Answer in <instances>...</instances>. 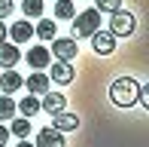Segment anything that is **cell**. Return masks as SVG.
Returning <instances> with one entry per match:
<instances>
[{"instance_id": "6da1fadb", "label": "cell", "mask_w": 149, "mask_h": 147, "mask_svg": "<svg viewBox=\"0 0 149 147\" xmlns=\"http://www.w3.org/2000/svg\"><path fill=\"white\" fill-rule=\"evenodd\" d=\"M137 95H140V83L134 77H119L113 80L110 86V98L116 107H131V104H137Z\"/></svg>"}, {"instance_id": "7a4b0ae2", "label": "cell", "mask_w": 149, "mask_h": 147, "mask_svg": "<svg viewBox=\"0 0 149 147\" xmlns=\"http://www.w3.org/2000/svg\"><path fill=\"white\" fill-rule=\"evenodd\" d=\"M94 31H100V12L97 9H85L76 16V22H73V40L79 37H91Z\"/></svg>"}, {"instance_id": "3957f363", "label": "cell", "mask_w": 149, "mask_h": 147, "mask_svg": "<svg viewBox=\"0 0 149 147\" xmlns=\"http://www.w3.org/2000/svg\"><path fill=\"white\" fill-rule=\"evenodd\" d=\"M134 28H137V22H134L131 12L116 9V12L110 16V34H113V37H131V34H134Z\"/></svg>"}, {"instance_id": "277c9868", "label": "cell", "mask_w": 149, "mask_h": 147, "mask_svg": "<svg viewBox=\"0 0 149 147\" xmlns=\"http://www.w3.org/2000/svg\"><path fill=\"white\" fill-rule=\"evenodd\" d=\"M49 55H55L58 61H73V58H76V40L73 37H55Z\"/></svg>"}, {"instance_id": "5b68a950", "label": "cell", "mask_w": 149, "mask_h": 147, "mask_svg": "<svg viewBox=\"0 0 149 147\" xmlns=\"http://www.w3.org/2000/svg\"><path fill=\"white\" fill-rule=\"evenodd\" d=\"M40 110H46L49 117H58V113L67 110V98L61 95V92H46L43 101H40Z\"/></svg>"}, {"instance_id": "8992f818", "label": "cell", "mask_w": 149, "mask_h": 147, "mask_svg": "<svg viewBox=\"0 0 149 147\" xmlns=\"http://www.w3.org/2000/svg\"><path fill=\"white\" fill-rule=\"evenodd\" d=\"M91 49L97 55H110V52H116V37L110 31H94L91 34Z\"/></svg>"}, {"instance_id": "52a82bcc", "label": "cell", "mask_w": 149, "mask_h": 147, "mask_svg": "<svg viewBox=\"0 0 149 147\" xmlns=\"http://www.w3.org/2000/svg\"><path fill=\"white\" fill-rule=\"evenodd\" d=\"M18 61H22V49H18L15 43H0V68L12 71Z\"/></svg>"}, {"instance_id": "ba28073f", "label": "cell", "mask_w": 149, "mask_h": 147, "mask_svg": "<svg viewBox=\"0 0 149 147\" xmlns=\"http://www.w3.org/2000/svg\"><path fill=\"white\" fill-rule=\"evenodd\" d=\"M22 86H24V77L15 74V68L0 74V92H3V95H12V92H18Z\"/></svg>"}, {"instance_id": "9c48e42d", "label": "cell", "mask_w": 149, "mask_h": 147, "mask_svg": "<svg viewBox=\"0 0 149 147\" xmlns=\"http://www.w3.org/2000/svg\"><path fill=\"white\" fill-rule=\"evenodd\" d=\"M6 37H9L15 46H22V43H28V40L33 37V25H28V18H22V22H15V25L9 28V34H6Z\"/></svg>"}, {"instance_id": "30bf717a", "label": "cell", "mask_w": 149, "mask_h": 147, "mask_svg": "<svg viewBox=\"0 0 149 147\" xmlns=\"http://www.w3.org/2000/svg\"><path fill=\"white\" fill-rule=\"evenodd\" d=\"M52 129L61 132V135H64V132H76L79 129V117L64 110V113H58V117H52Z\"/></svg>"}, {"instance_id": "8fae6325", "label": "cell", "mask_w": 149, "mask_h": 147, "mask_svg": "<svg viewBox=\"0 0 149 147\" xmlns=\"http://www.w3.org/2000/svg\"><path fill=\"white\" fill-rule=\"evenodd\" d=\"M49 61H52V55H49L46 46H31V49H28V64H31L33 71H43Z\"/></svg>"}, {"instance_id": "7c38bea8", "label": "cell", "mask_w": 149, "mask_h": 147, "mask_svg": "<svg viewBox=\"0 0 149 147\" xmlns=\"http://www.w3.org/2000/svg\"><path fill=\"white\" fill-rule=\"evenodd\" d=\"M73 64L70 61H55L52 64V80H55V83H61V86H67V83H73Z\"/></svg>"}, {"instance_id": "4fadbf2b", "label": "cell", "mask_w": 149, "mask_h": 147, "mask_svg": "<svg viewBox=\"0 0 149 147\" xmlns=\"http://www.w3.org/2000/svg\"><path fill=\"white\" fill-rule=\"evenodd\" d=\"M33 147H64V135L49 126V129H43L37 135V144H33Z\"/></svg>"}, {"instance_id": "5bb4252c", "label": "cell", "mask_w": 149, "mask_h": 147, "mask_svg": "<svg viewBox=\"0 0 149 147\" xmlns=\"http://www.w3.org/2000/svg\"><path fill=\"white\" fill-rule=\"evenodd\" d=\"M28 92L31 95H46L49 92V74H31L28 77Z\"/></svg>"}, {"instance_id": "9a60e30c", "label": "cell", "mask_w": 149, "mask_h": 147, "mask_svg": "<svg viewBox=\"0 0 149 147\" xmlns=\"http://www.w3.org/2000/svg\"><path fill=\"white\" fill-rule=\"evenodd\" d=\"M15 110H22V117H24V119H31L33 113H40V98H31V95H28V98H22V101L15 104Z\"/></svg>"}, {"instance_id": "2e32d148", "label": "cell", "mask_w": 149, "mask_h": 147, "mask_svg": "<svg viewBox=\"0 0 149 147\" xmlns=\"http://www.w3.org/2000/svg\"><path fill=\"white\" fill-rule=\"evenodd\" d=\"M55 28L58 25H52V18H40L37 28H33V34H37L40 40H55Z\"/></svg>"}, {"instance_id": "e0dca14e", "label": "cell", "mask_w": 149, "mask_h": 147, "mask_svg": "<svg viewBox=\"0 0 149 147\" xmlns=\"http://www.w3.org/2000/svg\"><path fill=\"white\" fill-rule=\"evenodd\" d=\"M24 18H43V0H22Z\"/></svg>"}, {"instance_id": "ac0fdd59", "label": "cell", "mask_w": 149, "mask_h": 147, "mask_svg": "<svg viewBox=\"0 0 149 147\" xmlns=\"http://www.w3.org/2000/svg\"><path fill=\"white\" fill-rule=\"evenodd\" d=\"M28 132H31V123H28L24 117L12 119V126H9V135H15V138H28Z\"/></svg>"}, {"instance_id": "d6986e66", "label": "cell", "mask_w": 149, "mask_h": 147, "mask_svg": "<svg viewBox=\"0 0 149 147\" xmlns=\"http://www.w3.org/2000/svg\"><path fill=\"white\" fill-rule=\"evenodd\" d=\"M73 12H76L73 0H58L55 3V18H73Z\"/></svg>"}, {"instance_id": "ffe728a7", "label": "cell", "mask_w": 149, "mask_h": 147, "mask_svg": "<svg viewBox=\"0 0 149 147\" xmlns=\"http://www.w3.org/2000/svg\"><path fill=\"white\" fill-rule=\"evenodd\" d=\"M94 9L97 12H116V9H122V0H94Z\"/></svg>"}, {"instance_id": "44dd1931", "label": "cell", "mask_w": 149, "mask_h": 147, "mask_svg": "<svg viewBox=\"0 0 149 147\" xmlns=\"http://www.w3.org/2000/svg\"><path fill=\"white\" fill-rule=\"evenodd\" d=\"M15 117V101H12V98H0V119H12Z\"/></svg>"}, {"instance_id": "7402d4cb", "label": "cell", "mask_w": 149, "mask_h": 147, "mask_svg": "<svg viewBox=\"0 0 149 147\" xmlns=\"http://www.w3.org/2000/svg\"><path fill=\"white\" fill-rule=\"evenodd\" d=\"M12 16V0H0V22Z\"/></svg>"}, {"instance_id": "603a6c76", "label": "cell", "mask_w": 149, "mask_h": 147, "mask_svg": "<svg viewBox=\"0 0 149 147\" xmlns=\"http://www.w3.org/2000/svg\"><path fill=\"white\" fill-rule=\"evenodd\" d=\"M6 141H9V129L0 123V147H6Z\"/></svg>"}, {"instance_id": "cb8c5ba5", "label": "cell", "mask_w": 149, "mask_h": 147, "mask_svg": "<svg viewBox=\"0 0 149 147\" xmlns=\"http://www.w3.org/2000/svg\"><path fill=\"white\" fill-rule=\"evenodd\" d=\"M6 34H9V28H6V25L0 22V43H6Z\"/></svg>"}, {"instance_id": "d4e9b609", "label": "cell", "mask_w": 149, "mask_h": 147, "mask_svg": "<svg viewBox=\"0 0 149 147\" xmlns=\"http://www.w3.org/2000/svg\"><path fill=\"white\" fill-rule=\"evenodd\" d=\"M18 147H33V144L28 141V138H22V141H18Z\"/></svg>"}]
</instances>
